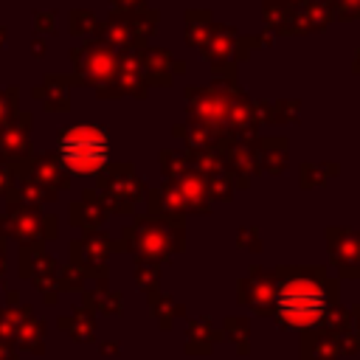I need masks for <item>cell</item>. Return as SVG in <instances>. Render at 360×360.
<instances>
[{"mask_svg":"<svg viewBox=\"0 0 360 360\" xmlns=\"http://www.w3.org/2000/svg\"><path fill=\"white\" fill-rule=\"evenodd\" d=\"M276 312L284 323L301 329V326H312L315 321H321V315L326 312V292L307 278H292L287 281L278 295H276Z\"/></svg>","mask_w":360,"mask_h":360,"instance_id":"6da1fadb","label":"cell"},{"mask_svg":"<svg viewBox=\"0 0 360 360\" xmlns=\"http://www.w3.org/2000/svg\"><path fill=\"white\" fill-rule=\"evenodd\" d=\"M62 163L76 174H93L98 172L110 158V141L96 127H76L62 135L59 141Z\"/></svg>","mask_w":360,"mask_h":360,"instance_id":"7a4b0ae2","label":"cell"}]
</instances>
